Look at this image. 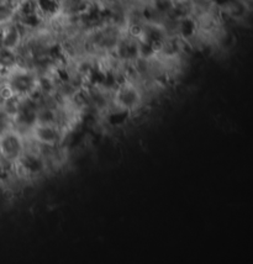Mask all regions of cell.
Listing matches in <instances>:
<instances>
[{"mask_svg": "<svg viewBox=\"0 0 253 264\" xmlns=\"http://www.w3.org/2000/svg\"><path fill=\"white\" fill-rule=\"evenodd\" d=\"M146 99L143 83L133 77H125L113 85L110 106L116 111L133 115L143 109Z\"/></svg>", "mask_w": 253, "mask_h": 264, "instance_id": "6da1fadb", "label": "cell"}, {"mask_svg": "<svg viewBox=\"0 0 253 264\" xmlns=\"http://www.w3.org/2000/svg\"><path fill=\"white\" fill-rule=\"evenodd\" d=\"M26 148L25 136L15 130L11 126H7L0 131V164L2 167L10 168L22 158Z\"/></svg>", "mask_w": 253, "mask_h": 264, "instance_id": "7a4b0ae2", "label": "cell"}, {"mask_svg": "<svg viewBox=\"0 0 253 264\" xmlns=\"http://www.w3.org/2000/svg\"><path fill=\"white\" fill-rule=\"evenodd\" d=\"M25 137L42 147H58L63 146L68 136L56 123L36 120Z\"/></svg>", "mask_w": 253, "mask_h": 264, "instance_id": "3957f363", "label": "cell"}]
</instances>
